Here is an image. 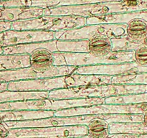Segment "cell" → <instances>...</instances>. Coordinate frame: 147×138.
Listing matches in <instances>:
<instances>
[{
  "label": "cell",
  "instance_id": "obj_7",
  "mask_svg": "<svg viewBox=\"0 0 147 138\" xmlns=\"http://www.w3.org/2000/svg\"><path fill=\"white\" fill-rule=\"evenodd\" d=\"M63 53L65 58L67 66L76 67L116 64L134 61V52L133 51H112L106 55L98 57L91 55L88 53Z\"/></svg>",
  "mask_w": 147,
  "mask_h": 138
},
{
  "label": "cell",
  "instance_id": "obj_1",
  "mask_svg": "<svg viewBox=\"0 0 147 138\" xmlns=\"http://www.w3.org/2000/svg\"><path fill=\"white\" fill-rule=\"evenodd\" d=\"M142 91V87L131 84H103L60 89L49 91L47 99H73L107 98L129 95Z\"/></svg>",
  "mask_w": 147,
  "mask_h": 138
},
{
  "label": "cell",
  "instance_id": "obj_10",
  "mask_svg": "<svg viewBox=\"0 0 147 138\" xmlns=\"http://www.w3.org/2000/svg\"><path fill=\"white\" fill-rule=\"evenodd\" d=\"M55 39V32L45 30H13L2 32L1 47L12 46L27 43L50 41Z\"/></svg>",
  "mask_w": 147,
  "mask_h": 138
},
{
  "label": "cell",
  "instance_id": "obj_17",
  "mask_svg": "<svg viewBox=\"0 0 147 138\" xmlns=\"http://www.w3.org/2000/svg\"><path fill=\"white\" fill-rule=\"evenodd\" d=\"M30 68L38 73H45L53 66L52 52L45 48H39L30 55Z\"/></svg>",
  "mask_w": 147,
  "mask_h": 138
},
{
  "label": "cell",
  "instance_id": "obj_6",
  "mask_svg": "<svg viewBox=\"0 0 147 138\" xmlns=\"http://www.w3.org/2000/svg\"><path fill=\"white\" fill-rule=\"evenodd\" d=\"M147 110L146 103L132 104H98L88 106L70 108L55 111V116H73L82 115L109 114H136Z\"/></svg>",
  "mask_w": 147,
  "mask_h": 138
},
{
  "label": "cell",
  "instance_id": "obj_26",
  "mask_svg": "<svg viewBox=\"0 0 147 138\" xmlns=\"http://www.w3.org/2000/svg\"><path fill=\"white\" fill-rule=\"evenodd\" d=\"M134 61L141 66H147V46L142 45L134 52Z\"/></svg>",
  "mask_w": 147,
  "mask_h": 138
},
{
  "label": "cell",
  "instance_id": "obj_18",
  "mask_svg": "<svg viewBox=\"0 0 147 138\" xmlns=\"http://www.w3.org/2000/svg\"><path fill=\"white\" fill-rule=\"evenodd\" d=\"M30 57L27 54L0 55V71L30 67Z\"/></svg>",
  "mask_w": 147,
  "mask_h": 138
},
{
  "label": "cell",
  "instance_id": "obj_24",
  "mask_svg": "<svg viewBox=\"0 0 147 138\" xmlns=\"http://www.w3.org/2000/svg\"><path fill=\"white\" fill-rule=\"evenodd\" d=\"M98 117L106 121L107 123H129L142 121V116L136 114H98Z\"/></svg>",
  "mask_w": 147,
  "mask_h": 138
},
{
  "label": "cell",
  "instance_id": "obj_2",
  "mask_svg": "<svg viewBox=\"0 0 147 138\" xmlns=\"http://www.w3.org/2000/svg\"><path fill=\"white\" fill-rule=\"evenodd\" d=\"M105 103L104 98L73 99H32L0 103V112L11 110L57 111L70 108L88 106Z\"/></svg>",
  "mask_w": 147,
  "mask_h": 138
},
{
  "label": "cell",
  "instance_id": "obj_34",
  "mask_svg": "<svg viewBox=\"0 0 147 138\" xmlns=\"http://www.w3.org/2000/svg\"><path fill=\"white\" fill-rule=\"evenodd\" d=\"M1 40H2V32L0 33V43H1Z\"/></svg>",
  "mask_w": 147,
  "mask_h": 138
},
{
  "label": "cell",
  "instance_id": "obj_22",
  "mask_svg": "<svg viewBox=\"0 0 147 138\" xmlns=\"http://www.w3.org/2000/svg\"><path fill=\"white\" fill-rule=\"evenodd\" d=\"M57 50L62 53H88V40H56Z\"/></svg>",
  "mask_w": 147,
  "mask_h": 138
},
{
  "label": "cell",
  "instance_id": "obj_14",
  "mask_svg": "<svg viewBox=\"0 0 147 138\" xmlns=\"http://www.w3.org/2000/svg\"><path fill=\"white\" fill-rule=\"evenodd\" d=\"M55 111L11 110L0 112V123L9 121H26L54 116Z\"/></svg>",
  "mask_w": 147,
  "mask_h": 138
},
{
  "label": "cell",
  "instance_id": "obj_33",
  "mask_svg": "<svg viewBox=\"0 0 147 138\" xmlns=\"http://www.w3.org/2000/svg\"><path fill=\"white\" fill-rule=\"evenodd\" d=\"M1 12H2V7H0V19L1 17Z\"/></svg>",
  "mask_w": 147,
  "mask_h": 138
},
{
  "label": "cell",
  "instance_id": "obj_23",
  "mask_svg": "<svg viewBox=\"0 0 147 138\" xmlns=\"http://www.w3.org/2000/svg\"><path fill=\"white\" fill-rule=\"evenodd\" d=\"M109 123L97 116L86 125L87 135L90 138H111V135L109 133Z\"/></svg>",
  "mask_w": 147,
  "mask_h": 138
},
{
  "label": "cell",
  "instance_id": "obj_13",
  "mask_svg": "<svg viewBox=\"0 0 147 138\" xmlns=\"http://www.w3.org/2000/svg\"><path fill=\"white\" fill-rule=\"evenodd\" d=\"M119 1L121 0H11V7H37L45 9L60 6L83 5Z\"/></svg>",
  "mask_w": 147,
  "mask_h": 138
},
{
  "label": "cell",
  "instance_id": "obj_9",
  "mask_svg": "<svg viewBox=\"0 0 147 138\" xmlns=\"http://www.w3.org/2000/svg\"><path fill=\"white\" fill-rule=\"evenodd\" d=\"M77 67L72 66H54L45 73H38L33 70L32 68H22L0 71V82L9 83L13 81L30 80L35 78H56L66 76L73 73Z\"/></svg>",
  "mask_w": 147,
  "mask_h": 138
},
{
  "label": "cell",
  "instance_id": "obj_30",
  "mask_svg": "<svg viewBox=\"0 0 147 138\" xmlns=\"http://www.w3.org/2000/svg\"><path fill=\"white\" fill-rule=\"evenodd\" d=\"M8 134V129H6L2 123H0V138H5Z\"/></svg>",
  "mask_w": 147,
  "mask_h": 138
},
{
  "label": "cell",
  "instance_id": "obj_20",
  "mask_svg": "<svg viewBox=\"0 0 147 138\" xmlns=\"http://www.w3.org/2000/svg\"><path fill=\"white\" fill-rule=\"evenodd\" d=\"M126 34L132 42L140 44L146 38L147 24L141 18L132 20L126 24Z\"/></svg>",
  "mask_w": 147,
  "mask_h": 138
},
{
  "label": "cell",
  "instance_id": "obj_31",
  "mask_svg": "<svg viewBox=\"0 0 147 138\" xmlns=\"http://www.w3.org/2000/svg\"><path fill=\"white\" fill-rule=\"evenodd\" d=\"M7 86H8V83H1V82H0V92L7 91Z\"/></svg>",
  "mask_w": 147,
  "mask_h": 138
},
{
  "label": "cell",
  "instance_id": "obj_35",
  "mask_svg": "<svg viewBox=\"0 0 147 138\" xmlns=\"http://www.w3.org/2000/svg\"><path fill=\"white\" fill-rule=\"evenodd\" d=\"M7 1V0H0V1Z\"/></svg>",
  "mask_w": 147,
  "mask_h": 138
},
{
  "label": "cell",
  "instance_id": "obj_5",
  "mask_svg": "<svg viewBox=\"0 0 147 138\" xmlns=\"http://www.w3.org/2000/svg\"><path fill=\"white\" fill-rule=\"evenodd\" d=\"M86 125L17 128L8 129L5 138H69L86 135Z\"/></svg>",
  "mask_w": 147,
  "mask_h": 138
},
{
  "label": "cell",
  "instance_id": "obj_19",
  "mask_svg": "<svg viewBox=\"0 0 147 138\" xmlns=\"http://www.w3.org/2000/svg\"><path fill=\"white\" fill-rule=\"evenodd\" d=\"M47 91H4L0 92V103L9 101L47 99Z\"/></svg>",
  "mask_w": 147,
  "mask_h": 138
},
{
  "label": "cell",
  "instance_id": "obj_32",
  "mask_svg": "<svg viewBox=\"0 0 147 138\" xmlns=\"http://www.w3.org/2000/svg\"><path fill=\"white\" fill-rule=\"evenodd\" d=\"M2 54H3V49H2V47L0 46V55H2Z\"/></svg>",
  "mask_w": 147,
  "mask_h": 138
},
{
  "label": "cell",
  "instance_id": "obj_15",
  "mask_svg": "<svg viewBox=\"0 0 147 138\" xmlns=\"http://www.w3.org/2000/svg\"><path fill=\"white\" fill-rule=\"evenodd\" d=\"M111 77V76L71 73L70 75L65 76V82L67 88L90 85L110 84Z\"/></svg>",
  "mask_w": 147,
  "mask_h": 138
},
{
  "label": "cell",
  "instance_id": "obj_12",
  "mask_svg": "<svg viewBox=\"0 0 147 138\" xmlns=\"http://www.w3.org/2000/svg\"><path fill=\"white\" fill-rule=\"evenodd\" d=\"M139 65L134 62L116 63V64L97 65V66L77 67L73 73L77 74L100 75V76H116L123 73H136L139 71Z\"/></svg>",
  "mask_w": 147,
  "mask_h": 138
},
{
  "label": "cell",
  "instance_id": "obj_16",
  "mask_svg": "<svg viewBox=\"0 0 147 138\" xmlns=\"http://www.w3.org/2000/svg\"><path fill=\"white\" fill-rule=\"evenodd\" d=\"M39 48H45L50 50V52L57 51L56 47V40L50 41L40 42V43H27V44L16 45L12 46H6L3 47V54H27L30 55L34 50Z\"/></svg>",
  "mask_w": 147,
  "mask_h": 138
},
{
  "label": "cell",
  "instance_id": "obj_28",
  "mask_svg": "<svg viewBox=\"0 0 147 138\" xmlns=\"http://www.w3.org/2000/svg\"><path fill=\"white\" fill-rule=\"evenodd\" d=\"M11 22H10L4 21V20H0V33L4 32L7 30L11 29Z\"/></svg>",
  "mask_w": 147,
  "mask_h": 138
},
{
  "label": "cell",
  "instance_id": "obj_11",
  "mask_svg": "<svg viewBox=\"0 0 147 138\" xmlns=\"http://www.w3.org/2000/svg\"><path fill=\"white\" fill-rule=\"evenodd\" d=\"M65 76L30 79L8 83L7 91H50L66 89Z\"/></svg>",
  "mask_w": 147,
  "mask_h": 138
},
{
  "label": "cell",
  "instance_id": "obj_3",
  "mask_svg": "<svg viewBox=\"0 0 147 138\" xmlns=\"http://www.w3.org/2000/svg\"><path fill=\"white\" fill-rule=\"evenodd\" d=\"M86 25V18L79 16L42 15L39 17L11 22L13 30H45L57 32Z\"/></svg>",
  "mask_w": 147,
  "mask_h": 138
},
{
  "label": "cell",
  "instance_id": "obj_25",
  "mask_svg": "<svg viewBox=\"0 0 147 138\" xmlns=\"http://www.w3.org/2000/svg\"><path fill=\"white\" fill-rule=\"evenodd\" d=\"M112 44V51H132L136 50L142 46V45L132 42L126 34L121 37L111 39Z\"/></svg>",
  "mask_w": 147,
  "mask_h": 138
},
{
  "label": "cell",
  "instance_id": "obj_27",
  "mask_svg": "<svg viewBox=\"0 0 147 138\" xmlns=\"http://www.w3.org/2000/svg\"><path fill=\"white\" fill-rule=\"evenodd\" d=\"M52 57H53V65L54 66H67L65 58L63 53L62 52H53Z\"/></svg>",
  "mask_w": 147,
  "mask_h": 138
},
{
  "label": "cell",
  "instance_id": "obj_8",
  "mask_svg": "<svg viewBox=\"0 0 147 138\" xmlns=\"http://www.w3.org/2000/svg\"><path fill=\"white\" fill-rule=\"evenodd\" d=\"M97 115H82L73 116H55L32 119L26 121H9L2 122L7 129L17 128L47 127V126H74V125H87Z\"/></svg>",
  "mask_w": 147,
  "mask_h": 138
},
{
  "label": "cell",
  "instance_id": "obj_4",
  "mask_svg": "<svg viewBox=\"0 0 147 138\" xmlns=\"http://www.w3.org/2000/svg\"><path fill=\"white\" fill-rule=\"evenodd\" d=\"M126 24H90L79 28L55 32V39L60 40H89L98 35L106 36L112 39L126 34Z\"/></svg>",
  "mask_w": 147,
  "mask_h": 138
},
{
  "label": "cell",
  "instance_id": "obj_29",
  "mask_svg": "<svg viewBox=\"0 0 147 138\" xmlns=\"http://www.w3.org/2000/svg\"><path fill=\"white\" fill-rule=\"evenodd\" d=\"M123 1H125L128 5L138 9L142 5V0H123Z\"/></svg>",
  "mask_w": 147,
  "mask_h": 138
},
{
  "label": "cell",
  "instance_id": "obj_21",
  "mask_svg": "<svg viewBox=\"0 0 147 138\" xmlns=\"http://www.w3.org/2000/svg\"><path fill=\"white\" fill-rule=\"evenodd\" d=\"M112 52L111 39L106 36L98 35L88 40V53L91 55L105 56Z\"/></svg>",
  "mask_w": 147,
  "mask_h": 138
}]
</instances>
